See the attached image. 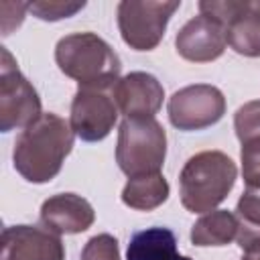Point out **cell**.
<instances>
[{
	"label": "cell",
	"mask_w": 260,
	"mask_h": 260,
	"mask_svg": "<svg viewBox=\"0 0 260 260\" xmlns=\"http://www.w3.org/2000/svg\"><path fill=\"white\" fill-rule=\"evenodd\" d=\"M114 87L116 83L77 85V91L71 102L69 124L79 140L100 142L114 130L120 112Z\"/></svg>",
	"instance_id": "cell-6"
},
{
	"label": "cell",
	"mask_w": 260,
	"mask_h": 260,
	"mask_svg": "<svg viewBox=\"0 0 260 260\" xmlns=\"http://www.w3.org/2000/svg\"><path fill=\"white\" fill-rule=\"evenodd\" d=\"M85 8V2H71V0H37V2H28V12H32V16H37L39 20H63L69 18L73 14H77L79 10Z\"/></svg>",
	"instance_id": "cell-18"
},
{
	"label": "cell",
	"mask_w": 260,
	"mask_h": 260,
	"mask_svg": "<svg viewBox=\"0 0 260 260\" xmlns=\"http://www.w3.org/2000/svg\"><path fill=\"white\" fill-rule=\"evenodd\" d=\"M236 179L238 167L225 152L201 150L179 173L181 203L191 213H209L228 197Z\"/></svg>",
	"instance_id": "cell-2"
},
{
	"label": "cell",
	"mask_w": 260,
	"mask_h": 260,
	"mask_svg": "<svg viewBox=\"0 0 260 260\" xmlns=\"http://www.w3.org/2000/svg\"><path fill=\"white\" fill-rule=\"evenodd\" d=\"M0 53V130H24L43 116L41 98L32 83L20 73L10 51L2 47Z\"/></svg>",
	"instance_id": "cell-7"
},
{
	"label": "cell",
	"mask_w": 260,
	"mask_h": 260,
	"mask_svg": "<svg viewBox=\"0 0 260 260\" xmlns=\"http://www.w3.org/2000/svg\"><path fill=\"white\" fill-rule=\"evenodd\" d=\"M240 162L246 187H260V136L240 142Z\"/></svg>",
	"instance_id": "cell-20"
},
{
	"label": "cell",
	"mask_w": 260,
	"mask_h": 260,
	"mask_svg": "<svg viewBox=\"0 0 260 260\" xmlns=\"http://www.w3.org/2000/svg\"><path fill=\"white\" fill-rule=\"evenodd\" d=\"M79 260H120L118 240L112 234H98L89 238Z\"/></svg>",
	"instance_id": "cell-21"
},
{
	"label": "cell",
	"mask_w": 260,
	"mask_h": 260,
	"mask_svg": "<svg viewBox=\"0 0 260 260\" xmlns=\"http://www.w3.org/2000/svg\"><path fill=\"white\" fill-rule=\"evenodd\" d=\"M126 260H191L179 254L177 236L169 228H146L132 234L126 248Z\"/></svg>",
	"instance_id": "cell-14"
},
{
	"label": "cell",
	"mask_w": 260,
	"mask_h": 260,
	"mask_svg": "<svg viewBox=\"0 0 260 260\" xmlns=\"http://www.w3.org/2000/svg\"><path fill=\"white\" fill-rule=\"evenodd\" d=\"M171 187L162 173L128 179L122 189V203L136 211H152L169 199Z\"/></svg>",
	"instance_id": "cell-16"
},
{
	"label": "cell",
	"mask_w": 260,
	"mask_h": 260,
	"mask_svg": "<svg viewBox=\"0 0 260 260\" xmlns=\"http://www.w3.org/2000/svg\"><path fill=\"white\" fill-rule=\"evenodd\" d=\"M2 260H65V246L47 228L8 225L2 232Z\"/></svg>",
	"instance_id": "cell-11"
},
{
	"label": "cell",
	"mask_w": 260,
	"mask_h": 260,
	"mask_svg": "<svg viewBox=\"0 0 260 260\" xmlns=\"http://www.w3.org/2000/svg\"><path fill=\"white\" fill-rule=\"evenodd\" d=\"M167 158V132L156 118H124L118 128L116 162L132 179L160 173Z\"/></svg>",
	"instance_id": "cell-4"
},
{
	"label": "cell",
	"mask_w": 260,
	"mask_h": 260,
	"mask_svg": "<svg viewBox=\"0 0 260 260\" xmlns=\"http://www.w3.org/2000/svg\"><path fill=\"white\" fill-rule=\"evenodd\" d=\"M26 10H28V2H0L2 37H8L14 28H18L22 24Z\"/></svg>",
	"instance_id": "cell-22"
},
{
	"label": "cell",
	"mask_w": 260,
	"mask_h": 260,
	"mask_svg": "<svg viewBox=\"0 0 260 260\" xmlns=\"http://www.w3.org/2000/svg\"><path fill=\"white\" fill-rule=\"evenodd\" d=\"M240 236V219L234 211L213 209L203 213L191 228V242L199 248L205 246H228Z\"/></svg>",
	"instance_id": "cell-15"
},
{
	"label": "cell",
	"mask_w": 260,
	"mask_h": 260,
	"mask_svg": "<svg viewBox=\"0 0 260 260\" xmlns=\"http://www.w3.org/2000/svg\"><path fill=\"white\" fill-rule=\"evenodd\" d=\"M167 114L177 130H205L223 118L225 98L221 89L211 83L185 85L169 98Z\"/></svg>",
	"instance_id": "cell-9"
},
{
	"label": "cell",
	"mask_w": 260,
	"mask_h": 260,
	"mask_svg": "<svg viewBox=\"0 0 260 260\" xmlns=\"http://www.w3.org/2000/svg\"><path fill=\"white\" fill-rule=\"evenodd\" d=\"M71 124L57 114H43L14 140L12 165L16 173L35 185L55 179L73 148Z\"/></svg>",
	"instance_id": "cell-1"
},
{
	"label": "cell",
	"mask_w": 260,
	"mask_h": 260,
	"mask_svg": "<svg viewBox=\"0 0 260 260\" xmlns=\"http://www.w3.org/2000/svg\"><path fill=\"white\" fill-rule=\"evenodd\" d=\"M228 47V35L225 26L207 14H197L191 20H187L177 37H175V49L177 53L191 63H209L223 55Z\"/></svg>",
	"instance_id": "cell-10"
},
{
	"label": "cell",
	"mask_w": 260,
	"mask_h": 260,
	"mask_svg": "<svg viewBox=\"0 0 260 260\" xmlns=\"http://www.w3.org/2000/svg\"><path fill=\"white\" fill-rule=\"evenodd\" d=\"M199 14L225 26L228 45L244 57H260V0H201Z\"/></svg>",
	"instance_id": "cell-8"
},
{
	"label": "cell",
	"mask_w": 260,
	"mask_h": 260,
	"mask_svg": "<svg viewBox=\"0 0 260 260\" xmlns=\"http://www.w3.org/2000/svg\"><path fill=\"white\" fill-rule=\"evenodd\" d=\"M114 93L124 118H154L165 100V87L146 71H130L120 77Z\"/></svg>",
	"instance_id": "cell-12"
},
{
	"label": "cell",
	"mask_w": 260,
	"mask_h": 260,
	"mask_svg": "<svg viewBox=\"0 0 260 260\" xmlns=\"http://www.w3.org/2000/svg\"><path fill=\"white\" fill-rule=\"evenodd\" d=\"M179 6L181 0H122L116 10L122 41L134 51L156 49Z\"/></svg>",
	"instance_id": "cell-5"
},
{
	"label": "cell",
	"mask_w": 260,
	"mask_h": 260,
	"mask_svg": "<svg viewBox=\"0 0 260 260\" xmlns=\"http://www.w3.org/2000/svg\"><path fill=\"white\" fill-rule=\"evenodd\" d=\"M55 61L77 85H108L120 79V57L95 32H71L59 39Z\"/></svg>",
	"instance_id": "cell-3"
},
{
	"label": "cell",
	"mask_w": 260,
	"mask_h": 260,
	"mask_svg": "<svg viewBox=\"0 0 260 260\" xmlns=\"http://www.w3.org/2000/svg\"><path fill=\"white\" fill-rule=\"evenodd\" d=\"M244 254L240 260H260V238H254L242 246Z\"/></svg>",
	"instance_id": "cell-23"
},
{
	"label": "cell",
	"mask_w": 260,
	"mask_h": 260,
	"mask_svg": "<svg viewBox=\"0 0 260 260\" xmlns=\"http://www.w3.org/2000/svg\"><path fill=\"white\" fill-rule=\"evenodd\" d=\"M95 221V211L91 203L75 193H57L43 201L41 205V223L49 232L63 234H81L91 228Z\"/></svg>",
	"instance_id": "cell-13"
},
{
	"label": "cell",
	"mask_w": 260,
	"mask_h": 260,
	"mask_svg": "<svg viewBox=\"0 0 260 260\" xmlns=\"http://www.w3.org/2000/svg\"><path fill=\"white\" fill-rule=\"evenodd\" d=\"M234 213L240 219V248L246 242L260 238V187H246V191L238 199Z\"/></svg>",
	"instance_id": "cell-17"
},
{
	"label": "cell",
	"mask_w": 260,
	"mask_h": 260,
	"mask_svg": "<svg viewBox=\"0 0 260 260\" xmlns=\"http://www.w3.org/2000/svg\"><path fill=\"white\" fill-rule=\"evenodd\" d=\"M234 130L240 142L260 136V100L246 102L234 114Z\"/></svg>",
	"instance_id": "cell-19"
}]
</instances>
